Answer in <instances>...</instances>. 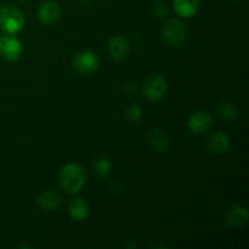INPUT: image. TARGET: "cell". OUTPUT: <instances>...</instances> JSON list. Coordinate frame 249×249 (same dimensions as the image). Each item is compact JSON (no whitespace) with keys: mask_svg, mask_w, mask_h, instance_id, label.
<instances>
[{"mask_svg":"<svg viewBox=\"0 0 249 249\" xmlns=\"http://www.w3.org/2000/svg\"><path fill=\"white\" fill-rule=\"evenodd\" d=\"M212 123H213V117L211 116L208 111H197L194 112L187 119V128L191 133L196 135H201L211 129Z\"/></svg>","mask_w":249,"mask_h":249,"instance_id":"7","label":"cell"},{"mask_svg":"<svg viewBox=\"0 0 249 249\" xmlns=\"http://www.w3.org/2000/svg\"><path fill=\"white\" fill-rule=\"evenodd\" d=\"M100 60L95 53L90 50L79 51L72 60V66L77 73L82 75H90L99 68Z\"/></svg>","mask_w":249,"mask_h":249,"instance_id":"5","label":"cell"},{"mask_svg":"<svg viewBox=\"0 0 249 249\" xmlns=\"http://www.w3.org/2000/svg\"><path fill=\"white\" fill-rule=\"evenodd\" d=\"M16 1H18V2H24V1H27V0H16Z\"/></svg>","mask_w":249,"mask_h":249,"instance_id":"21","label":"cell"},{"mask_svg":"<svg viewBox=\"0 0 249 249\" xmlns=\"http://www.w3.org/2000/svg\"><path fill=\"white\" fill-rule=\"evenodd\" d=\"M248 219V211L243 206H235L226 212V223L232 228H243L247 225Z\"/></svg>","mask_w":249,"mask_h":249,"instance_id":"13","label":"cell"},{"mask_svg":"<svg viewBox=\"0 0 249 249\" xmlns=\"http://www.w3.org/2000/svg\"><path fill=\"white\" fill-rule=\"evenodd\" d=\"M142 92L150 101H160L167 95L168 83L162 75L152 74L145 80L142 85Z\"/></svg>","mask_w":249,"mask_h":249,"instance_id":"6","label":"cell"},{"mask_svg":"<svg viewBox=\"0 0 249 249\" xmlns=\"http://www.w3.org/2000/svg\"><path fill=\"white\" fill-rule=\"evenodd\" d=\"M143 109L142 107L139 104H131L126 107L125 109V117L129 122L131 123H136V122L140 121L142 118Z\"/></svg>","mask_w":249,"mask_h":249,"instance_id":"18","label":"cell"},{"mask_svg":"<svg viewBox=\"0 0 249 249\" xmlns=\"http://www.w3.org/2000/svg\"><path fill=\"white\" fill-rule=\"evenodd\" d=\"M58 182L62 190L68 194H79L87 184V175L82 165L77 163H68L61 168L58 173Z\"/></svg>","mask_w":249,"mask_h":249,"instance_id":"1","label":"cell"},{"mask_svg":"<svg viewBox=\"0 0 249 249\" xmlns=\"http://www.w3.org/2000/svg\"><path fill=\"white\" fill-rule=\"evenodd\" d=\"M23 55V45L15 34H0V57L7 62H16Z\"/></svg>","mask_w":249,"mask_h":249,"instance_id":"4","label":"cell"},{"mask_svg":"<svg viewBox=\"0 0 249 249\" xmlns=\"http://www.w3.org/2000/svg\"><path fill=\"white\" fill-rule=\"evenodd\" d=\"M36 203L43 211L55 212L62 204V196L57 191H45L39 195Z\"/></svg>","mask_w":249,"mask_h":249,"instance_id":"11","label":"cell"},{"mask_svg":"<svg viewBox=\"0 0 249 249\" xmlns=\"http://www.w3.org/2000/svg\"><path fill=\"white\" fill-rule=\"evenodd\" d=\"M80 2H82V4H89L90 1H91V0H79Z\"/></svg>","mask_w":249,"mask_h":249,"instance_id":"20","label":"cell"},{"mask_svg":"<svg viewBox=\"0 0 249 249\" xmlns=\"http://www.w3.org/2000/svg\"><path fill=\"white\" fill-rule=\"evenodd\" d=\"M112 162L108 157L106 156H101V157L96 158L94 162V170L95 174L99 179H106L112 174Z\"/></svg>","mask_w":249,"mask_h":249,"instance_id":"17","label":"cell"},{"mask_svg":"<svg viewBox=\"0 0 249 249\" xmlns=\"http://www.w3.org/2000/svg\"><path fill=\"white\" fill-rule=\"evenodd\" d=\"M89 204L83 198H74L68 204V214L74 221H84L89 216Z\"/></svg>","mask_w":249,"mask_h":249,"instance_id":"14","label":"cell"},{"mask_svg":"<svg viewBox=\"0 0 249 249\" xmlns=\"http://www.w3.org/2000/svg\"><path fill=\"white\" fill-rule=\"evenodd\" d=\"M129 51H130V44L125 36H116L111 38L108 43V53L112 60L117 62L125 60Z\"/></svg>","mask_w":249,"mask_h":249,"instance_id":"9","label":"cell"},{"mask_svg":"<svg viewBox=\"0 0 249 249\" xmlns=\"http://www.w3.org/2000/svg\"><path fill=\"white\" fill-rule=\"evenodd\" d=\"M38 17L44 26H53L61 17L60 4L55 0L43 2L38 10Z\"/></svg>","mask_w":249,"mask_h":249,"instance_id":"8","label":"cell"},{"mask_svg":"<svg viewBox=\"0 0 249 249\" xmlns=\"http://www.w3.org/2000/svg\"><path fill=\"white\" fill-rule=\"evenodd\" d=\"M147 142L151 148L157 152H165L170 146V139L162 129H153L147 136Z\"/></svg>","mask_w":249,"mask_h":249,"instance_id":"12","label":"cell"},{"mask_svg":"<svg viewBox=\"0 0 249 249\" xmlns=\"http://www.w3.org/2000/svg\"><path fill=\"white\" fill-rule=\"evenodd\" d=\"M187 36V28L180 19L172 18L165 22L160 31V39L168 48H177L184 44Z\"/></svg>","mask_w":249,"mask_h":249,"instance_id":"3","label":"cell"},{"mask_svg":"<svg viewBox=\"0 0 249 249\" xmlns=\"http://www.w3.org/2000/svg\"><path fill=\"white\" fill-rule=\"evenodd\" d=\"M216 109H218L219 117H221L226 122H233L240 117L238 107L233 102L229 101V100H224V101L219 102Z\"/></svg>","mask_w":249,"mask_h":249,"instance_id":"16","label":"cell"},{"mask_svg":"<svg viewBox=\"0 0 249 249\" xmlns=\"http://www.w3.org/2000/svg\"><path fill=\"white\" fill-rule=\"evenodd\" d=\"M24 24H26V17L18 7L14 5L0 6V29L4 33H18L23 29Z\"/></svg>","mask_w":249,"mask_h":249,"instance_id":"2","label":"cell"},{"mask_svg":"<svg viewBox=\"0 0 249 249\" xmlns=\"http://www.w3.org/2000/svg\"><path fill=\"white\" fill-rule=\"evenodd\" d=\"M173 7L177 15L189 18L195 16L201 7V0H174Z\"/></svg>","mask_w":249,"mask_h":249,"instance_id":"15","label":"cell"},{"mask_svg":"<svg viewBox=\"0 0 249 249\" xmlns=\"http://www.w3.org/2000/svg\"><path fill=\"white\" fill-rule=\"evenodd\" d=\"M230 138L224 131H216L207 141V150L212 155H224L230 148Z\"/></svg>","mask_w":249,"mask_h":249,"instance_id":"10","label":"cell"},{"mask_svg":"<svg viewBox=\"0 0 249 249\" xmlns=\"http://www.w3.org/2000/svg\"><path fill=\"white\" fill-rule=\"evenodd\" d=\"M152 11L157 17H165L168 14V5L163 0H157L153 5Z\"/></svg>","mask_w":249,"mask_h":249,"instance_id":"19","label":"cell"}]
</instances>
